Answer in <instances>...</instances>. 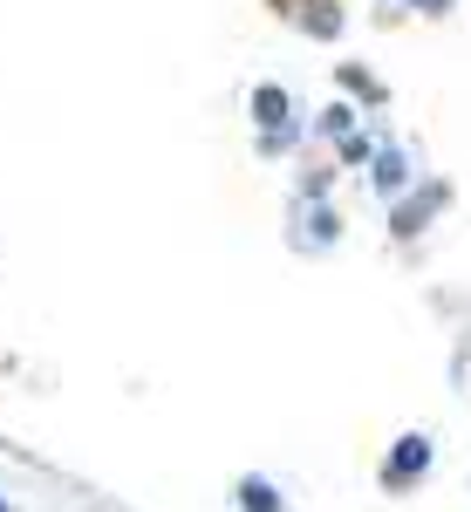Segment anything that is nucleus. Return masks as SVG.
Wrapping results in <instances>:
<instances>
[{
  "label": "nucleus",
  "mask_w": 471,
  "mask_h": 512,
  "mask_svg": "<svg viewBox=\"0 0 471 512\" xmlns=\"http://www.w3.org/2000/svg\"><path fill=\"white\" fill-rule=\"evenodd\" d=\"M253 123H267V130L280 137V123H287V89L260 82V89H253Z\"/></svg>",
  "instance_id": "obj_2"
},
{
  "label": "nucleus",
  "mask_w": 471,
  "mask_h": 512,
  "mask_svg": "<svg viewBox=\"0 0 471 512\" xmlns=\"http://www.w3.org/2000/svg\"><path fill=\"white\" fill-rule=\"evenodd\" d=\"M403 178H410V158L403 151H376V192H403Z\"/></svg>",
  "instance_id": "obj_3"
},
{
  "label": "nucleus",
  "mask_w": 471,
  "mask_h": 512,
  "mask_svg": "<svg viewBox=\"0 0 471 512\" xmlns=\"http://www.w3.org/2000/svg\"><path fill=\"white\" fill-rule=\"evenodd\" d=\"M239 512H280V492L267 478H246V485H239Z\"/></svg>",
  "instance_id": "obj_4"
},
{
  "label": "nucleus",
  "mask_w": 471,
  "mask_h": 512,
  "mask_svg": "<svg viewBox=\"0 0 471 512\" xmlns=\"http://www.w3.org/2000/svg\"><path fill=\"white\" fill-rule=\"evenodd\" d=\"M417 7H424V14H444V7H451V0H417Z\"/></svg>",
  "instance_id": "obj_8"
},
{
  "label": "nucleus",
  "mask_w": 471,
  "mask_h": 512,
  "mask_svg": "<svg viewBox=\"0 0 471 512\" xmlns=\"http://www.w3.org/2000/svg\"><path fill=\"white\" fill-rule=\"evenodd\" d=\"M349 123H355V110H342V103L321 110V130H328V137H349Z\"/></svg>",
  "instance_id": "obj_7"
},
{
  "label": "nucleus",
  "mask_w": 471,
  "mask_h": 512,
  "mask_svg": "<svg viewBox=\"0 0 471 512\" xmlns=\"http://www.w3.org/2000/svg\"><path fill=\"white\" fill-rule=\"evenodd\" d=\"M308 35H321V41H335V35H342V14H335V0H314Z\"/></svg>",
  "instance_id": "obj_5"
},
{
  "label": "nucleus",
  "mask_w": 471,
  "mask_h": 512,
  "mask_svg": "<svg viewBox=\"0 0 471 512\" xmlns=\"http://www.w3.org/2000/svg\"><path fill=\"white\" fill-rule=\"evenodd\" d=\"M0 512H14V506H7V499H0Z\"/></svg>",
  "instance_id": "obj_9"
},
{
  "label": "nucleus",
  "mask_w": 471,
  "mask_h": 512,
  "mask_svg": "<svg viewBox=\"0 0 471 512\" xmlns=\"http://www.w3.org/2000/svg\"><path fill=\"white\" fill-rule=\"evenodd\" d=\"M410 472H431V437H403L390 458V485H403Z\"/></svg>",
  "instance_id": "obj_1"
},
{
  "label": "nucleus",
  "mask_w": 471,
  "mask_h": 512,
  "mask_svg": "<svg viewBox=\"0 0 471 512\" xmlns=\"http://www.w3.org/2000/svg\"><path fill=\"white\" fill-rule=\"evenodd\" d=\"M308 226H314V239H321V246H328V239L342 233V219H335V212H328V205H314V219H308Z\"/></svg>",
  "instance_id": "obj_6"
}]
</instances>
